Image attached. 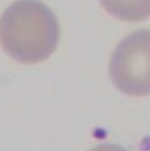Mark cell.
<instances>
[{
    "label": "cell",
    "mask_w": 150,
    "mask_h": 151,
    "mask_svg": "<svg viewBox=\"0 0 150 151\" xmlns=\"http://www.w3.org/2000/svg\"><path fill=\"white\" fill-rule=\"evenodd\" d=\"M60 26L49 7L37 0H18L0 17V45L15 61L33 65L56 49Z\"/></svg>",
    "instance_id": "1"
},
{
    "label": "cell",
    "mask_w": 150,
    "mask_h": 151,
    "mask_svg": "<svg viewBox=\"0 0 150 151\" xmlns=\"http://www.w3.org/2000/svg\"><path fill=\"white\" fill-rule=\"evenodd\" d=\"M109 75L115 87L129 96L150 94V31L125 37L114 49Z\"/></svg>",
    "instance_id": "2"
},
{
    "label": "cell",
    "mask_w": 150,
    "mask_h": 151,
    "mask_svg": "<svg viewBox=\"0 0 150 151\" xmlns=\"http://www.w3.org/2000/svg\"><path fill=\"white\" fill-rule=\"evenodd\" d=\"M110 15L123 21H141L150 17V0H100Z\"/></svg>",
    "instance_id": "3"
},
{
    "label": "cell",
    "mask_w": 150,
    "mask_h": 151,
    "mask_svg": "<svg viewBox=\"0 0 150 151\" xmlns=\"http://www.w3.org/2000/svg\"><path fill=\"white\" fill-rule=\"evenodd\" d=\"M90 151H125L123 148L118 147V145H114V144H102L99 145L96 148H93Z\"/></svg>",
    "instance_id": "4"
}]
</instances>
